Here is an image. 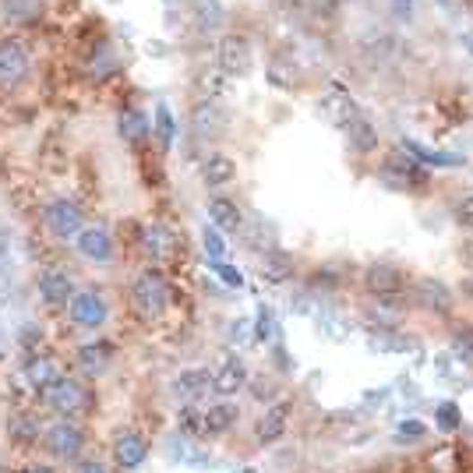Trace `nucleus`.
I'll return each instance as SVG.
<instances>
[{
    "instance_id": "obj_43",
    "label": "nucleus",
    "mask_w": 473,
    "mask_h": 473,
    "mask_svg": "<svg viewBox=\"0 0 473 473\" xmlns=\"http://www.w3.org/2000/svg\"><path fill=\"white\" fill-rule=\"evenodd\" d=\"M456 216H460V223H463V227H470V230H473V194L460 198V205H456Z\"/></svg>"
},
{
    "instance_id": "obj_35",
    "label": "nucleus",
    "mask_w": 473,
    "mask_h": 473,
    "mask_svg": "<svg viewBox=\"0 0 473 473\" xmlns=\"http://www.w3.org/2000/svg\"><path fill=\"white\" fill-rule=\"evenodd\" d=\"M254 340L258 343H272L276 340V314H272V307H258L254 311Z\"/></svg>"
},
{
    "instance_id": "obj_6",
    "label": "nucleus",
    "mask_w": 473,
    "mask_h": 473,
    "mask_svg": "<svg viewBox=\"0 0 473 473\" xmlns=\"http://www.w3.org/2000/svg\"><path fill=\"white\" fill-rule=\"evenodd\" d=\"M25 71H29V54H25V47H22L18 39L4 36V39H0V89L18 85V82L25 78Z\"/></svg>"
},
{
    "instance_id": "obj_8",
    "label": "nucleus",
    "mask_w": 473,
    "mask_h": 473,
    "mask_svg": "<svg viewBox=\"0 0 473 473\" xmlns=\"http://www.w3.org/2000/svg\"><path fill=\"white\" fill-rule=\"evenodd\" d=\"M47 445H50V452L60 456V460H74V456L82 452V445H85V434H82L78 424L57 420V424L47 431Z\"/></svg>"
},
{
    "instance_id": "obj_49",
    "label": "nucleus",
    "mask_w": 473,
    "mask_h": 473,
    "mask_svg": "<svg viewBox=\"0 0 473 473\" xmlns=\"http://www.w3.org/2000/svg\"><path fill=\"white\" fill-rule=\"evenodd\" d=\"M29 473H50V470H29Z\"/></svg>"
},
{
    "instance_id": "obj_14",
    "label": "nucleus",
    "mask_w": 473,
    "mask_h": 473,
    "mask_svg": "<svg viewBox=\"0 0 473 473\" xmlns=\"http://www.w3.org/2000/svg\"><path fill=\"white\" fill-rule=\"evenodd\" d=\"M74 244H78V251L89 262H110V254H114V240H110V234L103 227H85L82 234L74 236Z\"/></svg>"
},
{
    "instance_id": "obj_30",
    "label": "nucleus",
    "mask_w": 473,
    "mask_h": 473,
    "mask_svg": "<svg viewBox=\"0 0 473 473\" xmlns=\"http://www.w3.org/2000/svg\"><path fill=\"white\" fill-rule=\"evenodd\" d=\"M117 131H120V138L124 142H142L149 131H152V124H149V117L142 114V110H127V114H120V124H117Z\"/></svg>"
},
{
    "instance_id": "obj_19",
    "label": "nucleus",
    "mask_w": 473,
    "mask_h": 473,
    "mask_svg": "<svg viewBox=\"0 0 473 473\" xmlns=\"http://www.w3.org/2000/svg\"><path fill=\"white\" fill-rule=\"evenodd\" d=\"M142 247H145V254H149L152 262H167V258L174 254L177 240H174V234H170L167 227H159V223H149V227L142 230Z\"/></svg>"
},
{
    "instance_id": "obj_20",
    "label": "nucleus",
    "mask_w": 473,
    "mask_h": 473,
    "mask_svg": "<svg viewBox=\"0 0 473 473\" xmlns=\"http://www.w3.org/2000/svg\"><path fill=\"white\" fill-rule=\"evenodd\" d=\"M110 360H114V343H85L82 350H78V367L89 374V378H96V374H103L107 367H110Z\"/></svg>"
},
{
    "instance_id": "obj_50",
    "label": "nucleus",
    "mask_w": 473,
    "mask_h": 473,
    "mask_svg": "<svg viewBox=\"0 0 473 473\" xmlns=\"http://www.w3.org/2000/svg\"><path fill=\"white\" fill-rule=\"evenodd\" d=\"M0 473H4V467H0Z\"/></svg>"
},
{
    "instance_id": "obj_7",
    "label": "nucleus",
    "mask_w": 473,
    "mask_h": 473,
    "mask_svg": "<svg viewBox=\"0 0 473 473\" xmlns=\"http://www.w3.org/2000/svg\"><path fill=\"white\" fill-rule=\"evenodd\" d=\"M47 227H50L54 236H60V240H74V236L85 230L82 209L71 205V202H54V205L47 209Z\"/></svg>"
},
{
    "instance_id": "obj_9",
    "label": "nucleus",
    "mask_w": 473,
    "mask_h": 473,
    "mask_svg": "<svg viewBox=\"0 0 473 473\" xmlns=\"http://www.w3.org/2000/svg\"><path fill=\"white\" fill-rule=\"evenodd\" d=\"M414 297L420 307H427V311H434V314H449L452 304H456V294H452L442 280H417Z\"/></svg>"
},
{
    "instance_id": "obj_27",
    "label": "nucleus",
    "mask_w": 473,
    "mask_h": 473,
    "mask_svg": "<svg viewBox=\"0 0 473 473\" xmlns=\"http://www.w3.org/2000/svg\"><path fill=\"white\" fill-rule=\"evenodd\" d=\"M212 385V374L209 371H180L177 378H174V392H177L180 400H198L205 389Z\"/></svg>"
},
{
    "instance_id": "obj_3",
    "label": "nucleus",
    "mask_w": 473,
    "mask_h": 473,
    "mask_svg": "<svg viewBox=\"0 0 473 473\" xmlns=\"http://www.w3.org/2000/svg\"><path fill=\"white\" fill-rule=\"evenodd\" d=\"M364 287H367V294L374 297L378 304H396L400 294H403V276H400V269H392V265H371L367 272H364Z\"/></svg>"
},
{
    "instance_id": "obj_34",
    "label": "nucleus",
    "mask_w": 473,
    "mask_h": 473,
    "mask_svg": "<svg viewBox=\"0 0 473 473\" xmlns=\"http://www.w3.org/2000/svg\"><path fill=\"white\" fill-rule=\"evenodd\" d=\"M156 134H159V142H163V149H170L174 145V134H177V120L170 114V107L167 103H156Z\"/></svg>"
},
{
    "instance_id": "obj_12",
    "label": "nucleus",
    "mask_w": 473,
    "mask_h": 473,
    "mask_svg": "<svg viewBox=\"0 0 473 473\" xmlns=\"http://www.w3.org/2000/svg\"><path fill=\"white\" fill-rule=\"evenodd\" d=\"M167 456H170L174 463H184V467H209V463H212V456H209L202 445H194L191 434H184V431H177V434L167 438Z\"/></svg>"
},
{
    "instance_id": "obj_5",
    "label": "nucleus",
    "mask_w": 473,
    "mask_h": 473,
    "mask_svg": "<svg viewBox=\"0 0 473 473\" xmlns=\"http://www.w3.org/2000/svg\"><path fill=\"white\" fill-rule=\"evenodd\" d=\"M219 71L227 78H236V74H247L251 64H254V54H251V43L247 36H223L219 39Z\"/></svg>"
},
{
    "instance_id": "obj_28",
    "label": "nucleus",
    "mask_w": 473,
    "mask_h": 473,
    "mask_svg": "<svg viewBox=\"0 0 473 473\" xmlns=\"http://www.w3.org/2000/svg\"><path fill=\"white\" fill-rule=\"evenodd\" d=\"M236 424V407L234 403H212L205 414H202V427L209 434H223Z\"/></svg>"
},
{
    "instance_id": "obj_32",
    "label": "nucleus",
    "mask_w": 473,
    "mask_h": 473,
    "mask_svg": "<svg viewBox=\"0 0 473 473\" xmlns=\"http://www.w3.org/2000/svg\"><path fill=\"white\" fill-rule=\"evenodd\" d=\"M400 149H407L410 156H414L417 163H434V167H456L460 163V156H445V152H434V149H427V145H420V142H403Z\"/></svg>"
},
{
    "instance_id": "obj_39",
    "label": "nucleus",
    "mask_w": 473,
    "mask_h": 473,
    "mask_svg": "<svg viewBox=\"0 0 473 473\" xmlns=\"http://www.w3.org/2000/svg\"><path fill=\"white\" fill-rule=\"evenodd\" d=\"M424 431H427V427H424L420 420H403V424L396 427V442H400V445H414V442L424 438Z\"/></svg>"
},
{
    "instance_id": "obj_11",
    "label": "nucleus",
    "mask_w": 473,
    "mask_h": 473,
    "mask_svg": "<svg viewBox=\"0 0 473 473\" xmlns=\"http://www.w3.org/2000/svg\"><path fill=\"white\" fill-rule=\"evenodd\" d=\"M322 114L332 120L336 127H347L360 110H357V103L350 99V92H347L343 85H329V92H325V99H322Z\"/></svg>"
},
{
    "instance_id": "obj_31",
    "label": "nucleus",
    "mask_w": 473,
    "mask_h": 473,
    "mask_svg": "<svg viewBox=\"0 0 473 473\" xmlns=\"http://www.w3.org/2000/svg\"><path fill=\"white\" fill-rule=\"evenodd\" d=\"M265 78L276 85V89H294L297 82V64L290 57H272L269 60V67H265Z\"/></svg>"
},
{
    "instance_id": "obj_17",
    "label": "nucleus",
    "mask_w": 473,
    "mask_h": 473,
    "mask_svg": "<svg viewBox=\"0 0 473 473\" xmlns=\"http://www.w3.org/2000/svg\"><path fill=\"white\" fill-rule=\"evenodd\" d=\"M234 177H236V163L227 152H209L202 159V180L209 187H227V184H234Z\"/></svg>"
},
{
    "instance_id": "obj_33",
    "label": "nucleus",
    "mask_w": 473,
    "mask_h": 473,
    "mask_svg": "<svg viewBox=\"0 0 473 473\" xmlns=\"http://www.w3.org/2000/svg\"><path fill=\"white\" fill-rule=\"evenodd\" d=\"M39 11H43V0H4L7 22H32Z\"/></svg>"
},
{
    "instance_id": "obj_44",
    "label": "nucleus",
    "mask_w": 473,
    "mask_h": 473,
    "mask_svg": "<svg viewBox=\"0 0 473 473\" xmlns=\"http://www.w3.org/2000/svg\"><path fill=\"white\" fill-rule=\"evenodd\" d=\"M251 389H254V396H258V400H269V396L276 392V385H272V382H265V374H254Z\"/></svg>"
},
{
    "instance_id": "obj_21",
    "label": "nucleus",
    "mask_w": 473,
    "mask_h": 473,
    "mask_svg": "<svg viewBox=\"0 0 473 473\" xmlns=\"http://www.w3.org/2000/svg\"><path fill=\"white\" fill-rule=\"evenodd\" d=\"M287 420H290V407L287 403H272L265 417H262V424H258V442L262 445H272V442H280L283 434H287Z\"/></svg>"
},
{
    "instance_id": "obj_37",
    "label": "nucleus",
    "mask_w": 473,
    "mask_h": 473,
    "mask_svg": "<svg viewBox=\"0 0 473 473\" xmlns=\"http://www.w3.org/2000/svg\"><path fill=\"white\" fill-rule=\"evenodd\" d=\"M202 244H205V254H209V258H227V254H230V244L223 240V230H216V227H205Z\"/></svg>"
},
{
    "instance_id": "obj_47",
    "label": "nucleus",
    "mask_w": 473,
    "mask_h": 473,
    "mask_svg": "<svg viewBox=\"0 0 473 473\" xmlns=\"http://www.w3.org/2000/svg\"><path fill=\"white\" fill-rule=\"evenodd\" d=\"M463 258H467V262L473 265V234L467 236V244H463Z\"/></svg>"
},
{
    "instance_id": "obj_10",
    "label": "nucleus",
    "mask_w": 473,
    "mask_h": 473,
    "mask_svg": "<svg viewBox=\"0 0 473 473\" xmlns=\"http://www.w3.org/2000/svg\"><path fill=\"white\" fill-rule=\"evenodd\" d=\"M191 127H194L198 138H216V134L227 131V114H223L212 99H202V103H194V110H191Z\"/></svg>"
},
{
    "instance_id": "obj_13",
    "label": "nucleus",
    "mask_w": 473,
    "mask_h": 473,
    "mask_svg": "<svg viewBox=\"0 0 473 473\" xmlns=\"http://www.w3.org/2000/svg\"><path fill=\"white\" fill-rule=\"evenodd\" d=\"M39 294H43L47 304H67V300L74 297V287H71L67 269H60V265L43 269V272H39Z\"/></svg>"
},
{
    "instance_id": "obj_46",
    "label": "nucleus",
    "mask_w": 473,
    "mask_h": 473,
    "mask_svg": "<svg viewBox=\"0 0 473 473\" xmlns=\"http://www.w3.org/2000/svg\"><path fill=\"white\" fill-rule=\"evenodd\" d=\"M78 473H107V467H103L99 460H85V463L78 467Z\"/></svg>"
},
{
    "instance_id": "obj_22",
    "label": "nucleus",
    "mask_w": 473,
    "mask_h": 473,
    "mask_svg": "<svg viewBox=\"0 0 473 473\" xmlns=\"http://www.w3.org/2000/svg\"><path fill=\"white\" fill-rule=\"evenodd\" d=\"M258 272H262V280H265V283H287V280L294 276V258H290L287 251L272 247V251H265V254H262Z\"/></svg>"
},
{
    "instance_id": "obj_26",
    "label": "nucleus",
    "mask_w": 473,
    "mask_h": 473,
    "mask_svg": "<svg viewBox=\"0 0 473 473\" xmlns=\"http://www.w3.org/2000/svg\"><path fill=\"white\" fill-rule=\"evenodd\" d=\"M347 138H350V145H354L360 156H371L374 149H378V134H374V127H371V120L364 117V114H357L347 127Z\"/></svg>"
},
{
    "instance_id": "obj_16",
    "label": "nucleus",
    "mask_w": 473,
    "mask_h": 473,
    "mask_svg": "<svg viewBox=\"0 0 473 473\" xmlns=\"http://www.w3.org/2000/svg\"><path fill=\"white\" fill-rule=\"evenodd\" d=\"M145 438L138 434V431H120L117 445H114V456H117L120 470H138L142 463H145Z\"/></svg>"
},
{
    "instance_id": "obj_36",
    "label": "nucleus",
    "mask_w": 473,
    "mask_h": 473,
    "mask_svg": "<svg viewBox=\"0 0 473 473\" xmlns=\"http://www.w3.org/2000/svg\"><path fill=\"white\" fill-rule=\"evenodd\" d=\"M209 269H212L230 290H240V287H244V276H240V269L230 265V258H209Z\"/></svg>"
},
{
    "instance_id": "obj_2",
    "label": "nucleus",
    "mask_w": 473,
    "mask_h": 473,
    "mask_svg": "<svg viewBox=\"0 0 473 473\" xmlns=\"http://www.w3.org/2000/svg\"><path fill=\"white\" fill-rule=\"evenodd\" d=\"M43 400H47V407L57 410V414H82V410L89 407L85 385H82L78 378H67V374H60L54 385L43 389Z\"/></svg>"
},
{
    "instance_id": "obj_29",
    "label": "nucleus",
    "mask_w": 473,
    "mask_h": 473,
    "mask_svg": "<svg viewBox=\"0 0 473 473\" xmlns=\"http://www.w3.org/2000/svg\"><path fill=\"white\" fill-rule=\"evenodd\" d=\"M25 378H29V385L32 389H47V385H54L60 378V371H57V364L50 360V357H36V360H29V367H25Z\"/></svg>"
},
{
    "instance_id": "obj_38",
    "label": "nucleus",
    "mask_w": 473,
    "mask_h": 473,
    "mask_svg": "<svg viewBox=\"0 0 473 473\" xmlns=\"http://www.w3.org/2000/svg\"><path fill=\"white\" fill-rule=\"evenodd\" d=\"M11 434H14L18 442H36L39 424H36L32 417H11Z\"/></svg>"
},
{
    "instance_id": "obj_42",
    "label": "nucleus",
    "mask_w": 473,
    "mask_h": 473,
    "mask_svg": "<svg viewBox=\"0 0 473 473\" xmlns=\"http://www.w3.org/2000/svg\"><path fill=\"white\" fill-rule=\"evenodd\" d=\"M438 427H445V431H456V427H460V410H456V403H442V407H438Z\"/></svg>"
},
{
    "instance_id": "obj_15",
    "label": "nucleus",
    "mask_w": 473,
    "mask_h": 473,
    "mask_svg": "<svg viewBox=\"0 0 473 473\" xmlns=\"http://www.w3.org/2000/svg\"><path fill=\"white\" fill-rule=\"evenodd\" d=\"M367 347L378 354H407L414 347L410 336H403L396 325H378V329H367Z\"/></svg>"
},
{
    "instance_id": "obj_40",
    "label": "nucleus",
    "mask_w": 473,
    "mask_h": 473,
    "mask_svg": "<svg viewBox=\"0 0 473 473\" xmlns=\"http://www.w3.org/2000/svg\"><path fill=\"white\" fill-rule=\"evenodd\" d=\"M452 350H456V357H463V360H473V329H460L452 336Z\"/></svg>"
},
{
    "instance_id": "obj_48",
    "label": "nucleus",
    "mask_w": 473,
    "mask_h": 473,
    "mask_svg": "<svg viewBox=\"0 0 473 473\" xmlns=\"http://www.w3.org/2000/svg\"><path fill=\"white\" fill-rule=\"evenodd\" d=\"M463 43H467V47L473 50V32H470V36H463Z\"/></svg>"
},
{
    "instance_id": "obj_24",
    "label": "nucleus",
    "mask_w": 473,
    "mask_h": 473,
    "mask_svg": "<svg viewBox=\"0 0 473 473\" xmlns=\"http://www.w3.org/2000/svg\"><path fill=\"white\" fill-rule=\"evenodd\" d=\"M209 219L223 234H236L244 227V216H240V209H236L230 198H209Z\"/></svg>"
},
{
    "instance_id": "obj_45",
    "label": "nucleus",
    "mask_w": 473,
    "mask_h": 473,
    "mask_svg": "<svg viewBox=\"0 0 473 473\" xmlns=\"http://www.w3.org/2000/svg\"><path fill=\"white\" fill-rule=\"evenodd\" d=\"M230 340H247V322L236 318V325H230Z\"/></svg>"
},
{
    "instance_id": "obj_23",
    "label": "nucleus",
    "mask_w": 473,
    "mask_h": 473,
    "mask_svg": "<svg viewBox=\"0 0 473 473\" xmlns=\"http://www.w3.org/2000/svg\"><path fill=\"white\" fill-rule=\"evenodd\" d=\"M191 18H194V32L209 36L223 25V4L219 0H191Z\"/></svg>"
},
{
    "instance_id": "obj_41",
    "label": "nucleus",
    "mask_w": 473,
    "mask_h": 473,
    "mask_svg": "<svg viewBox=\"0 0 473 473\" xmlns=\"http://www.w3.org/2000/svg\"><path fill=\"white\" fill-rule=\"evenodd\" d=\"M307 7H311V14H318V18H336L340 7H343V0H307Z\"/></svg>"
},
{
    "instance_id": "obj_18",
    "label": "nucleus",
    "mask_w": 473,
    "mask_h": 473,
    "mask_svg": "<svg viewBox=\"0 0 473 473\" xmlns=\"http://www.w3.org/2000/svg\"><path fill=\"white\" fill-rule=\"evenodd\" d=\"M311 318H314V322H318V329H322V332H329L332 340H347V336H350V322H347V314H343L340 307L325 304L322 297H318V304H314Z\"/></svg>"
},
{
    "instance_id": "obj_25",
    "label": "nucleus",
    "mask_w": 473,
    "mask_h": 473,
    "mask_svg": "<svg viewBox=\"0 0 473 473\" xmlns=\"http://www.w3.org/2000/svg\"><path fill=\"white\" fill-rule=\"evenodd\" d=\"M240 385H247V367H244L236 357H230V360H223V367L212 374V389L223 392V396H230Z\"/></svg>"
},
{
    "instance_id": "obj_1",
    "label": "nucleus",
    "mask_w": 473,
    "mask_h": 473,
    "mask_svg": "<svg viewBox=\"0 0 473 473\" xmlns=\"http://www.w3.org/2000/svg\"><path fill=\"white\" fill-rule=\"evenodd\" d=\"M131 300H134V311L142 314V318H159L163 311H167V304H170V283L159 276V272H142L138 280H134V287H131Z\"/></svg>"
},
{
    "instance_id": "obj_4",
    "label": "nucleus",
    "mask_w": 473,
    "mask_h": 473,
    "mask_svg": "<svg viewBox=\"0 0 473 473\" xmlns=\"http://www.w3.org/2000/svg\"><path fill=\"white\" fill-rule=\"evenodd\" d=\"M107 314H110V307L99 290H82L71 297V322L78 329H99L107 322Z\"/></svg>"
}]
</instances>
